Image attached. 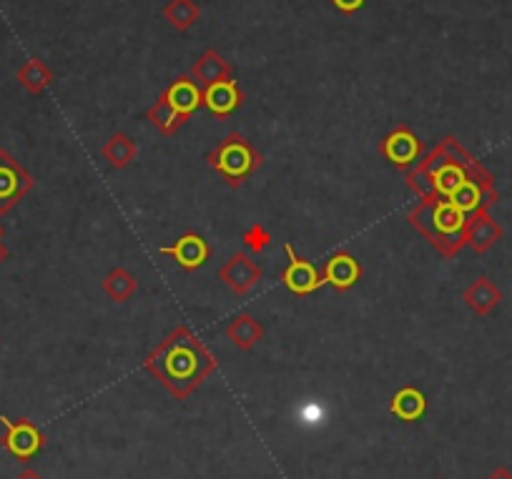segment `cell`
I'll list each match as a JSON object with an SVG mask.
<instances>
[{
  "mask_svg": "<svg viewBox=\"0 0 512 479\" xmlns=\"http://www.w3.org/2000/svg\"><path fill=\"white\" fill-rule=\"evenodd\" d=\"M144 367L156 382L164 384L166 392L184 402L216 372L219 362L191 332L189 324H179L164 342L146 354Z\"/></svg>",
  "mask_w": 512,
  "mask_h": 479,
  "instance_id": "6da1fadb",
  "label": "cell"
},
{
  "mask_svg": "<svg viewBox=\"0 0 512 479\" xmlns=\"http://www.w3.org/2000/svg\"><path fill=\"white\" fill-rule=\"evenodd\" d=\"M412 229L420 236H425L442 259H455L465 249V221L467 214H462L455 204L432 196V199L417 201L415 209L407 214Z\"/></svg>",
  "mask_w": 512,
  "mask_h": 479,
  "instance_id": "7a4b0ae2",
  "label": "cell"
},
{
  "mask_svg": "<svg viewBox=\"0 0 512 479\" xmlns=\"http://www.w3.org/2000/svg\"><path fill=\"white\" fill-rule=\"evenodd\" d=\"M262 153L256 151L254 143L241 133H229L224 141L216 143L206 156L209 169L224 176L229 186H241L259 166H262Z\"/></svg>",
  "mask_w": 512,
  "mask_h": 479,
  "instance_id": "3957f363",
  "label": "cell"
},
{
  "mask_svg": "<svg viewBox=\"0 0 512 479\" xmlns=\"http://www.w3.org/2000/svg\"><path fill=\"white\" fill-rule=\"evenodd\" d=\"M36 179L21 166L16 156L6 148H0V216L16 209L33 191Z\"/></svg>",
  "mask_w": 512,
  "mask_h": 479,
  "instance_id": "277c9868",
  "label": "cell"
},
{
  "mask_svg": "<svg viewBox=\"0 0 512 479\" xmlns=\"http://www.w3.org/2000/svg\"><path fill=\"white\" fill-rule=\"evenodd\" d=\"M0 424H3V447L11 457H16L18 462H31L43 447H46V434L31 422V419H8L6 414H0Z\"/></svg>",
  "mask_w": 512,
  "mask_h": 479,
  "instance_id": "5b68a950",
  "label": "cell"
},
{
  "mask_svg": "<svg viewBox=\"0 0 512 479\" xmlns=\"http://www.w3.org/2000/svg\"><path fill=\"white\" fill-rule=\"evenodd\" d=\"M379 151L382 156L395 164L397 169H410L422 158V141L410 131V126H397L395 131H390L379 143Z\"/></svg>",
  "mask_w": 512,
  "mask_h": 479,
  "instance_id": "8992f818",
  "label": "cell"
},
{
  "mask_svg": "<svg viewBox=\"0 0 512 479\" xmlns=\"http://www.w3.org/2000/svg\"><path fill=\"white\" fill-rule=\"evenodd\" d=\"M262 279V266L256 264L249 254H244V251H236L219 269V281H224L226 289L234 291L236 296H246Z\"/></svg>",
  "mask_w": 512,
  "mask_h": 479,
  "instance_id": "52a82bcc",
  "label": "cell"
},
{
  "mask_svg": "<svg viewBox=\"0 0 512 479\" xmlns=\"http://www.w3.org/2000/svg\"><path fill=\"white\" fill-rule=\"evenodd\" d=\"M284 251H287L289 264H287V269L282 271V284L287 286L289 294L309 296V294H314V291H317L319 286H324L322 271H319L317 266L312 264V261L299 259V256L294 254V246L292 244L284 246Z\"/></svg>",
  "mask_w": 512,
  "mask_h": 479,
  "instance_id": "ba28073f",
  "label": "cell"
},
{
  "mask_svg": "<svg viewBox=\"0 0 512 479\" xmlns=\"http://www.w3.org/2000/svg\"><path fill=\"white\" fill-rule=\"evenodd\" d=\"M159 254L171 256V259L176 261V266H179V269H184L186 274H191V271L201 269V266L209 261L211 249H209V244L204 241V236L189 231V234L179 236L174 246H161Z\"/></svg>",
  "mask_w": 512,
  "mask_h": 479,
  "instance_id": "9c48e42d",
  "label": "cell"
},
{
  "mask_svg": "<svg viewBox=\"0 0 512 479\" xmlns=\"http://www.w3.org/2000/svg\"><path fill=\"white\" fill-rule=\"evenodd\" d=\"M502 239V226L490 216V211H475L467 214L465 221V244L475 254H487L497 241Z\"/></svg>",
  "mask_w": 512,
  "mask_h": 479,
  "instance_id": "30bf717a",
  "label": "cell"
},
{
  "mask_svg": "<svg viewBox=\"0 0 512 479\" xmlns=\"http://www.w3.org/2000/svg\"><path fill=\"white\" fill-rule=\"evenodd\" d=\"M189 76L194 78L199 86L209 88L214 86V83H226V81H236L234 78V68H231L229 61H224V56H221L216 48H206L204 53H201L199 58H196V63L191 66Z\"/></svg>",
  "mask_w": 512,
  "mask_h": 479,
  "instance_id": "8fae6325",
  "label": "cell"
},
{
  "mask_svg": "<svg viewBox=\"0 0 512 479\" xmlns=\"http://www.w3.org/2000/svg\"><path fill=\"white\" fill-rule=\"evenodd\" d=\"M362 276V266L347 251H337V254L329 256V261L322 269L324 284L332 286L334 291H349Z\"/></svg>",
  "mask_w": 512,
  "mask_h": 479,
  "instance_id": "7c38bea8",
  "label": "cell"
},
{
  "mask_svg": "<svg viewBox=\"0 0 512 479\" xmlns=\"http://www.w3.org/2000/svg\"><path fill=\"white\" fill-rule=\"evenodd\" d=\"M201 98H204V108L209 113H214L216 118H226L229 113H234L236 108H241L244 103V93H241L239 83L226 81V83H214V86L204 88L201 91Z\"/></svg>",
  "mask_w": 512,
  "mask_h": 479,
  "instance_id": "4fadbf2b",
  "label": "cell"
},
{
  "mask_svg": "<svg viewBox=\"0 0 512 479\" xmlns=\"http://www.w3.org/2000/svg\"><path fill=\"white\" fill-rule=\"evenodd\" d=\"M224 332L239 352H251V349L264 339V324L259 322L256 316H251L249 311H241V314H236L234 319L226 324Z\"/></svg>",
  "mask_w": 512,
  "mask_h": 479,
  "instance_id": "5bb4252c",
  "label": "cell"
},
{
  "mask_svg": "<svg viewBox=\"0 0 512 479\" xmlns=\"http://www.w3.org/2000/svg\"><path fill=\"white\" fill-rule=\"evenodd\" d=\"M462 301H465L477 316H487L500 306L502 291L497 289L487 276H477V279L462 291Z\"/></svg>",
  "mask_w": 512,
  "mask_h": 479,
  "instance_id": "9a60e30c",
  "label": "cell"
},
{
  "mask_svg": "<svg viewBox=\"0 0 512 479\" xmlns=\"http://www.w3.org/2000/svg\"><path fill=\"white\" fill-rule=\"evenodd\" d=\"M166 101L171 103V106L176 108L179 113H184V116L191 118V113L196 111V108L204 106V98H201V88L199 83L194 81L191 76H179L174 83H171L169 88L164 91Z\"/></svg>",
  "mask_w": 512,
  "mask_h": 479,
  "instance_id": "2e32d148",
  "label": "cell"
},
{
  "mask_svg": "<svg viewBox=\"0 0 512 479\" xmlns=\"http://www.w3.org/2000/svg\"><path fill=\"white\" fill-rule=\"evenodd\" d=\"M136 153H139V146H136L134 138L126 136V133H121V131L113 133V136L108 138L101 148V156L106 158L108 166H111L113 171L128 169V166L136 161Z\"/></svg>",
  "mask_w": 512,
  "mask_h": 479,
  "instance_id": "e0dca14e",
  "label": "cell"
},
{
  "mask_svg": "<svg viewBox=\"0 0 512 479\" xmlns=\"http://www.w3.org/2000/svg\"><path fill=\"white\" fill-rule=\"evenodd\" d=\"M390 412L400 417L402 422H420L427 412V397L417 387H402L392 397Z\"/></svg>",
  "mask_w": 512,
  "mask_h": 479,
  "instance_id": "ac0fdd59",
  "label": "cell"
},
{
  "mask_svg": "<svg viewBox=\"0 0 512 479\" xmlns=\"http://www.w3.org/2000/svg\"><path fill=\"white\" fill-rule=\"evenodd\" d=\"M146 118H149L151 126L159 133H164V136H174V133H179L181 128L186 126V121H189V116L179 113L169 101H166L164 93H161V96L156 98L154 106L146 111Z\"/></svg>",
  "mask_w": 512,
  "mask_h": 479,
  "instance_id": "d6986e66",
  "label": "cell"
},
{
  "mask_svg": "<svg viewBox=\"0 0 512 479\" xmlns=\"http://www.w3.org/2000/svg\"><path fill=\"white\" fill-rule=\"evenodd\" d=\"M16 81L21 83V88H26L31 96H41V93L53 83V71L46 66V61H41V58H28V61L18 68Z\"/></svg>",
  "mask_w": 512,
  "mask_h": 479,
  "instance_id": "ffe728a7",
  "label": "cell"
},
{
  "mask_svg": "<svg viewBox=\"0 0 512 479\" xmlns=\"http://www.w3.org/2000/svg\"><path fill=\"white\" fill-rule=\"evenodd\" d=\"M101 289L108 299L116 301V304H123V301H128L136 294V289H139V279H136L128 269H123V266H116V269L108 271L106 279L101 281Z\"/></svg>",
  "mask_w": 512,
  "mask_h": 479,
  "instance_id": "44dd1931",
  "label": "cell"
},
{
  "mask_svg": "<svg viewBox=\"0 0 512 479\" xmlns=\"http://www.w3.org/2000/svg\"><path fill=\"white\" fill-rule=\"evenodd\" d=\"M161 16L169 21L171 28H176L179 33H186L199 23L201 8L196 6V0H169L164 11H161Z\"/></svg>",
  "mask_w": 512,
  "mask_h": 479,
  "instance_id": "7402d4cb",
  "label": "cell"
},
{
  "mask_svg": "<svg viewBox=\"0 0 512 479\" xmlns=\"http://www.w3.org/2000/svg\"><path fill=\"white\" fill-rule=\"evenodd\" d=\"M405 181H407V189H410L412 194H415L420 201L432 199V196H437V191H435V176H432L430 171H427L425 166L420 164V161H417L415 166H410V169H407Z\"/></svg>",
  "mask_w": 512,
  "mask_h": 479,
  "instance_id": "603a6c76",
  "label": "cell"
},
{
  "mask_svg": "<svg viewBox=\"0 0 512 479\" xmlns=\"http://www.w3.org/2000/svg\"><path fill=\"white\" fill-rule=\"evenodd\" d=\"M241 244H244L246 251H251V254H262V251H267L269 244H272V234H269L262 224H254L251 229L244 231Z\"/></svg>",
  "mask_w": 512,
  "mask_h": 479,
  "instance_id": "cb8c5ba5",
  "label": "cell"
},
{
  "mask_svg": "<svg viewBox=\"0 0 512 479\" xmlns=\"http://www.w3.org/2000/svg\"><path fill=\"white\" fill-rule=\"evenodd\" d=\"M364 3H367V0H332V6L337 8L339 13H344V16H352V13L362 11Z\"/></svg>",
  "mask_w": 512,
  "mask_h": 479,
  "instance_id": "d4e9b609",
  "label": "cell"
},
{
  "mask_svg": "<svg viewBox=\"0 0 512 479\" xmlns=\"http://www.w3.org/2000/svg\"><path fill=\"white\" fill-rule=\"evenodd\" d=\"M485 479H512V472L507 467H497V469H492Z\"/></svg>",
  "mask_w": 512,
  "mask_h": 479,
  "instance_id": "484cf974",
  "label": "cell"
},
{
  "mask_svg": "<svg viewBox=\"0 0 512 479\" xmlns=\"http://www.w3.org/2000/svg\"><path fill=\"white\" fill-rule=\"evenodd\" d=\"M16 479H43V477L36 472V469H23Z\"/></svg>",
  "mask_w": 512,
  "mask_h": 479,
  "instance_id": "4316f807",
  "label": "cell"
},
{
  "mask_svg": "<svg viewBox=\"0 0 512 479\" xmlns=\"http://www.w3.org/2000/svg\"><path fill=\"white\" fill-rule=\"evenodd\" d=\"M8 254H11V251H8V246H6V244H3V236H0V266L6 264Z\"/></svg>",
  "mask_w": 512,
  "mask_h": 479,
  "instance_id": "83f0119b",
  "label": "cell"
},
{
  "mask_svg": "<svg viewBox=\"0 0 512 479\" xmlns=\"http://www.w3.org/2000/svg\"><path fill=\"white\" fill-rule=\"evenodd\" d=\"M0 236H3V226H0Z\"/></svg>",
  "mask_w": 512,
  "mask_h": 479,
  "instance_id": "f1b7e54d",
  "label": "cell"
}]
</instances>
